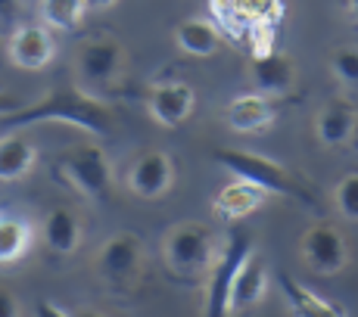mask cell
<instances>
[{"label": "cell", "mask_w": 358, "mask_h": 317, "mask_svg": "<svg viewBox=\"0 0 358 317\" xmlns=\"http://www.w3.org/2000/svg\"><path fill=\"white\" fill-rule=\"evenodd\" d=\"M41 121H63V125L81 128L94 137H106L115 125V112L97 94L87 91V87L63 84V87L47 91L38 103L19 106L16 112H10V115H0V125L10 131L41 125Z\"/></svg>", "instance_id": "obj_1"}, {"label": "cell", "mask_w": 358, "mask_h": 317, "mask_svg": "<svg viewBox=\"0 0 358 317\" xmlns=\"http://www.w3.org/2000/svg\"><path fill=\"white\" fill-rule=\"evenodd\" d=\"M222 243L215 230L203 221H181L175 224L162 239V261L171 280L181 286L206 283L212 265H215Z\"/></svg>", "instance_id": "obj_2"}, {"label": "cell", "mask_w": 358, "mask_h": 317, "mask_svg": "<svg viewBox=\"0 0 358 317\" xmlns=\"http://www.w3.org/2000/svg\"><path fill=\"white\" fill-rule=\"evenodd\" d=\"M212 158H215L222 168H228L231 175L237 177H246V181L259 184L262 190H268V196H287V199H296L302 202L306 209L312 212H321V199L315 187L306 181V177L293 175L287 165L274 162V158L262 156V153H250V149H212Z\"/></svg>", "instance_id": "obj_3"}, {"label": "cell", "mask_w": 358, "mask_h": 317, "mask_svg": "<svg viewBox=\"0 0 358 317\" xmlns=\"http://www.w3.org/2000/svg\"><path fill=\"white\" fill-rule=\"evenodd\" d=\"M53 175L85 199L103 202L113 190V162L100 143H78L53 162Z\"/></svg>", "instance_id": "obj_4"}, {"label": "cell", "mask_w": 358, "mask_h": 317, "mask_svg": "<svg viewBox=\"0 0 358 317\" xmlns=\"http://www.w3.org/2000/svg\"><path fill=\"white\" fill-rule=\"evenodd\" d=\"M143 258H147L143 239L131 230H122V233H113L97 249V255H94V271H97V280L113 295H125L141 280Z\"/></svg>", "instance_id": "obj_5"}, {"label": "cell", "mask_w": 358, "mask_h": 317, "mask_svg": "<svg viewBox=\"0 0 358 317\" xmlns=\"http://www.w3.org/2000/svg\"><path fill=\"white\" fill-rule=\"evenodd\" d=\"M75 68H78L81 87L87 91H109L119 84V78L128 68V53L109 34H97V38H85L75 50Z\"/></svg>", "instance_id": "obj_6"}, {"label": "cell", "mask_w": 358, "mask_h": 317, "mask_svg": "<svg viewBox=\"0 0 358 317\" xmlns=\"http://www.w3.org/2000/svg\"><path fill=\"white\" fill-rule=\"evenodd\" d=\"M250 252H252V233H246V230H234L228 237V246H222L209 277H206V314L209 317L228 314L231 283Z\"/></svg>", "instance_id": "obj_7"}, {"label": "cell", "mask_w": 358, "mask_h": 317, "mask_svg": "<svg viewBox=\"0 0 358 317\" xmlns=\"http://www.w3.org/2000/svg\"><path fill=\"white\" fill-rule=\"evenodd\" d=\"M299 258L315 274H340L349 265L346 237L327 221L312 224L299 237Z\"/></svg>", "instance_id": "obj_8"}, {"label": "cell", "mask_w": 358, "mask_h": 317, "mask_svg": "<svg viewBox=\"0 0 358 317\" xmlns=\"http://www.w3.org/2000/svg\"><path fill=\"white\" fill-rule=\"evenodd\" d=\"M125 184L134 196L141 199H159L175 184V162L162 149H147L128 165Z\"/></svg>", "instance_id": "obj_9"}, {"label": "cell", "mask_w": 358, "mask_h": 317, "mask_svg": "<svg viewBox=\"0 0 358 317\" xmlns=\"http://www.w3.org/2000/svg\"><path fill=\"white\" fill-rule=\"evenodd\" d=\"M278 109H280V96L274 94H262V91L240 94L224 109V121L237 134H256V131H265L274 125Z\"/></svg>", "instance_id": "obj_10"}, {"label": "cell", "mask_w": 358, "mask_h": 317, "mask_svg": "<svg viewBox=\"0 0 358 317\" xmlns=\"http://www.w3.org/2000/svg\"><path fill=\"white\" fill-rule=\"evenodd\" d=\"M53 53H57V40L53 31L41 25H19L10 34V59L13 66L25 68V72H41V68L50 66Z\"/></svg>", "instance_id": "obj_11"}, {"label": "cell", "mask_w": 358, "mask_h": 317, "mask_svg": "<svg viewBox=\"0 0 358 317\" xmlns=\"http://www.w3.org/2000/svg\"><path fill=\"white\" fill-rule=\"evenodd\" d=\"M194 106H196V94L184 81H165V84L150 87V94H147L150 115L162 128H178L181 121H187Z\"/></svg>", "instance_id": "obj_12"}, {"label": "cell", "mask_w": 358, "mask_h": 317, "mask_svg": "<svg viewBox=\"0 0 358 317\" xmlns=\"http://www.w3.org/2000/svg\"><path fill=\"white\" fill-rule=\"evenodd\" d=\"M358 131V106L346 96H334L315 115V134L324 147H346Z\"/></svg>", "instance_id": "obj_13"}, {"label": "cell", "mask_w": 358, "mask_h": 317, "mask_svg": "<svg viewBox=\"0 0 358 317\" xmlns=\"http://www.w3.org/2000/svg\"><path fill=\"white\" fill-rule=\"evenodd\" d=\"M265 199H268V190H262L259 184L246 181V177L234 175V181L224 184V187L215 193V199H212V215H215L218 221H240V218L262 209Z\"/></svg>", "instance_id": "obj_14"}, {"label": "cell", "mask_w": 358, "mask_h": 317, "mask_svg": "<svg viewBox=\"0 0 358 317\" xmlns=\"http://www.w3.org/2000/svg\"><path fill=\"white\" fill-rule=\"evenodd\" d=\"M268 265L265 258L252 249L250 255H246V261L240 265L237 277H234L231 283V299H228V314L234 311H246V308L259 305L262 299H265L268 293Z\"/></svg>", "instance_id": "obj_15"}, {"label": "cell", "mask_w": 358, "mask_h": 317, "mask_svg": "<svg viewBox=\"0 0 358 317\" xmlns=\"http://www.w3.org/2000/svg\"><path fill=\"white\" fill-rule=\"evenodd\" d=\"M250 75H252L256 91L274 94V96H284L296 84L293 59L287 57V53H280V50H271V53H265V57H252Z\"/></svg>", "instance_id": "obj_16"}, {"label": "cell", "mask_w": 358, "mask_h": 317, "mask_svg": "<svg viewBox=\"0 0 358 317\" xmlns=\"http://www.w3.org/2000/svg\"><path fill=\"white\" fill-rule=\"evenodd\" d=\"M81 218L75 215L72 209L59 205V209H50L44 215V224H41V239L53 255H72L78 252L81 246Z\"/></svg>", "instance_id": "obj_17"}, {"label": "cell", "mask_w": 358, "mask_h": 317, "mask_svg": "<svg viewBox=\"0 0 358 317\" xmlns=\"http://www.w3.org/2000/svg\"><path fill=\"white\" fill-rule=\"evenodd\" d=\"M38 162V149L22 131H10L0 137V181H19L34 168Z\"/></svg>", "instance_id": "obj_18"}, {"label": "cell", "mask_w": 358, "mask_h": 317, "mask_svg": "<svg viewBox=\"0 0 358 317\" xmlns=\"http://www.w3.org/2000/svg\"><path fill=\"white\" fill-rule=\"evenodd\" d=\"M278 283H280V293H284V299H287V308H290L293 314H302V317H318V314L343 317L346 314L343 305H336V302H330V299H321L318 293H312L308 286H302L299 280L290 277V274H280Z\"/></svg>", "instance_id": "obj_19"}, {"label": "cell", "mask_w": 358, "mask_h": 317, "mask_svg": "<svg viewBox=\"0 0 358 317\" xmlns=\"http://www.w3.org/2000/svg\"><path fill=\"white\" fill-rule=\"evenodd\" d=\"M175 44L190 57H212L222 47V31L209 19H184L175 29Z\"/></svg>", "instance_id": "obj_20"}, {"label": "cell", "mask_w": 358, "mask_h": 317, "mask_svg": "<svg viewBox=\"0 0 358 317\" xmlns=\"http://www.w3.org/2000/svg\"><path fill=\"white\" fill-rule=\"evenodd\" d=\"M34 246V230L16 215H0V265H13Z\"/></svg>", "instance_id": "obj_21"}, {"label": "cell", "mask_w": 358, "mask_h": 317, "mask_svg": "<svg viewBox=\"0 0 358 317\" xmlns=\"http://www.w3.org/2000/svg\"><path fill=\"white\" fill-rule=\"evenodd\" d=\"M41 22L57 31H75L85 19V0H41Z\"/></svg>", "instance_id": "obj_22"}, {"label": "cell", "mask_w": 358, "mask_h": 317, "mask_svg": "<svg viewBox=\"0 0 358 317\" xmlns=\"http://www.w3.org/2000/svg\"><path fill=\"white\" fill-rule=\"evenodd\" d=\"M334 205L343 218L358 221V171H349L340 177V184L334 187Z\"/></svg>", "instance_id": "obj_23"}, {"label": "cell", "mask_w": 358, "mask_h": 317, "mask_svg": "<svg viewBox=\"0 0 358 317\" xmlns=\"http://www.w3.org/2000/svg\"><path fill=\"white\" fill-rule=\"evenodd\" d=\"M209 6H212V16L218 19V25H222L231 38H243L246 29H250V22L243 19L237 0H209Z\"/></svg>", "instance_id": "obj_24"}, {"label": "cell", "mask_w": 358, "mask_h": 317, "mask_svg": "<svg viewBox=\"0 0 358 317\" xmlns=\"http://www.w3.org/2000/svg\"><path fill=\"white\" fill-rule=\"evenodd\" d=\"M243 40L250 44L252 57H265V53L278 50V22H250Z\"/></svg>", "instance_id": "obj_25"}, {"label": "cell", "mask_w": 358, "mask_h": 317, "mask_svg": "<svg viewBox=\"0 0 358 317\" xmlns=\"http://www.w3.org/2000/svg\"><path fill=\"white\" fill-rule=\"evenodd\" d=\"M246 22H280L284 0H237Z\"/></svg>", "instance_id": "obj_26"}, {"label": "cell", "mask_w": 358, "mask_h": 317, "mask_svg": "<svg viewBox=\"0 0 358 317\" xmlns=\"http://www.w3.org/2000/svg\"><path fill=\"white\" fill-rule=\"evenodd\" d=\"M330 68H334V75L346 87H358V50H352V47L336 50L334 57H330Z\"/></svg>", "instance_id": "obj_27"}, {"label": "cell", "mask_w": 358, "mask_h": 317, "mask_svg": "<svg viewBox=\"0 0 358 317\" xmlns=\"http://www.w3.org/2000/svg\"><path fill=\"white\" fill-rule=\"evenodd\" d=\"M19 314V302L10 289H0V317H16Z\"/></svg>", "instance_id": "obj_28"}, {"label": "cell", "mask_w": 358, "mask_h": 317, "mask_svg": "<svg viewBox=\"0 0 358 317\" xmlns=\"http://www.w3.org/2000/svg\"><path fill=\"white\" fill-rule=\"evenodd\" d=\"M22 6V0H0V22H13Z\"/></svg>", "instance_id": "obj_29"}, {"label": "cell", "mask_w": 358, "mask_h": 317, "mask_svg": "<svg viewBox=\"0 0 358 317\" xmlns=\"http://www.w3.org/2000/svg\"><path fill=\"white\" fill-rule=\"evenodd\" d=\"M22 106V103L16 100L13 94H6V91H0V115H10V112H16V109Z\"/></svg>", "instance_id": "obj_30"}, {"label": "cell", "mask_w": 358, "mask_h": 317, "mask_svg": "<svg viewBox=\"0 0 358 317\" xmlns=\"http://www.w3.org/2000/svg\"><path fill=\"white\" fill-rule=\"evenodd\" d=\"M38 314H57V317H66V314H69V308L57 305V302H41V305H38Z\"/></svg>", "instance_id": "obj_31"}, {"label": "cell", "mask_w": 358, "mask_h": 317, "mask_svg": "<svg viewBox=\"0 0 358 317\" xmlns=\"http://www.w3.org/2000/svg\"><path fill=\"white\" fill-rule=\"evenodd\" d=\"M115 0H85L87 10H106V6H113Z\"/></svg>", "instance_id": "obj_32"}, {"label": "cell", "mask_w": 358, "mask_h": 317, "mask_svg": "<svg viewBox=\"0 0 358 317\" xmlns=\"http://www.w3.org/2000/svg\"><path fill=\"white\" fill-rule=\"evenodd\" d=\"M346 13H349V19L358 25V0H346Z\"/></svg>", "instance_id": "obj_33"}]
</instances>
